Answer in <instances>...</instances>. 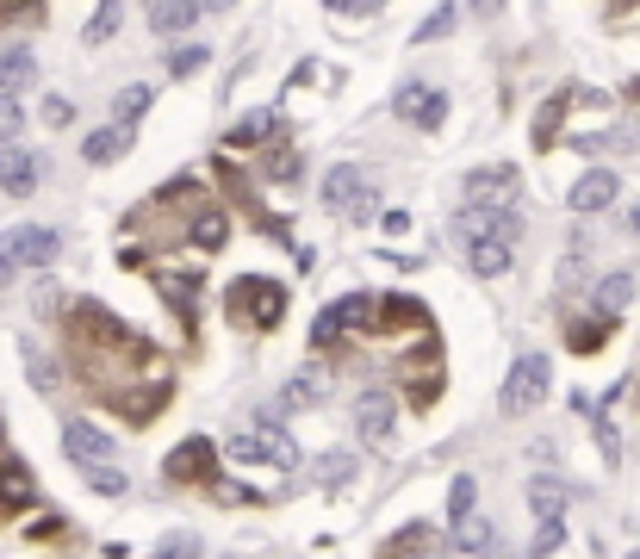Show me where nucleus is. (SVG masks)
<instances>
[{"label": "nucleus", "mask_w": 640, "mask_h": 559, "mask_svg": "<svg viewBox=\"0 0 640 559\" xmlns=\"http://www.w3.org/2000/svg\"><path fill=\"white\" fill-rule=\"evenodd\" d=\"M392 429H398V398H392V392H361V398H354V435H361V442H386Z\"/></svg>", "instance_id": "7"}, {"label": "nucleus", "mask_w": 640, "mask_h": 559, "mask_svg": "<svg viewBox=\"0 0 640 559\" xmlns=\"http://www.w3.org/2000/svg\"><path fill=\"white\" fill-rule=\"evenodd\" d=\"M349 473H354L349 454H324V461H317V485H330V491L336 485H349Z\"/></svg>", "instance_id": "30"}, {"label": "nucleus", "mask_w": 640, "mask_h": 559, "mask_svg": "<svg viewBox=\"0 0 640 559\" xmlns=\"http://www.w3.org/2000/svg\"><path fill=\"white\" fill-rule=\"evenodd\" d=\"M231 461L236 466H268V473H292V466H299V447H292V435L280 429V417H255L249 429L231 435Z\"/></svg>", "instance_id": "1"}, {"label": "nucleus", "mask_w": 640, "mask_h": 559, "mask_svg": "<svg viewBox=\"0 0 640 559\" xmlns=\"http://www.w3.org/2000/svg\"><path fill=\"white\" fill-rule=\"evenodd\" d=\"M292 174H299V155L280 150V155H274V168H268V180H292Z\"/></svg>", "instance_id": "41"}, {"label": "nucleus", "mask_w": 640, "mask_h": 559, "mask_svg": "<svg viewBox=\"0 0 640 559\" xmlns=\"http://www.w3.org/2000/svg\"><path fill=\"white\" fill-rule=\"evenodd\" d=\"M398 118H410L417 131H435L447 118V94L429 88V81H405V88H398Z\"/></svg>", "instance_id": "9"}, {"label": "nucleus", "mask_w": 640, "mask_h": 559, "mask_svg": "<svg viewBox=\"0 0 640 559\" xmlns=\"http://www.w3.org/2000/svg\"><path fill=\"white\" fill-rule=\"evenodd\" d=\"M560 113H566V100H547V106H542V125H535V143H554V131H560Z\"/></svg>", "instance_id": "35"}, {"label": "nucleus", "mask_w": 640, "mask_h": 559, "mask_svg": "<svg viewBox=\"0 0 640 559\" xmlns=\"http://www.w3.org/2000/svg\"><path fill=\"white\" fill-rule=\"evenodd\" d=\"M118 32V0H100L94 20H88V44H106Z\"/></svg>", "instance_id": "29"}, {"label": "nucleus", "mask_w": 640, "mask_h": 559, "mask_svg": "<svg viewBox=\"0 0 640 559\" xmlns=\"http://www.w3.org/2000/svg\"><path fill=\"white\" fill-rule=\"evenodd\" d=\"M566 547V522H542V528H535V540H528V554H560Z\"/></svg>", "instance_id": "31"}, {"label": "nucleus", "mask_w": 640, "mask_h": 559, "mask_svg": "<svg viewBox=\"0 0 640 559\" xmlns=\"http://www.w3.org/2000/svg\"><path fill=\"white\" fill-rule=\"evenodd\" d=\"M168 479H175V485H199V479H212V442H206V435L181 442L175 454H168Z\"/></svg>", "instance_id": "15"}, {"label": "nucleus", "mask_w": 640, "mask_h": 559, "mask_svg": "<svg viewBox=\"0 0 640 559\" xmlns=\"http://www.w3.org/2000/svg\"><path fill=\"white\" fill-rule=\"evenodd\" d=\"M69 118H75V106H69L62 94H50V100H44V125H57V131H62Z\"/></svg>", "instance_id": "39"}, {"label": "nucleus", "mask_w": 640, "mask_h": 559, "mask_svg": "<svg viewBox=\"0 0 640 559\" xmlns=\"http://www.w3.org/2000/svg\"><path fill=\"white\" fill-rule=\"evenodd\" d=\"M616 168H591V174H579V187H572V212H603V206H609V199H616Z\"/></svg>", "instance_id": "17"}, {"label": "nucleus", "mask_w": 640, "mask_h": 559, "mask_svg": "<svg viewBox=\"0 0 640 559\" xmlns=\"http://www.w3.org/2000/svg\"><path fill=\"white\" fill-rule=\"evenodd\" d=\"M57 255H62V236L50 224H13L0 236V292L13 287L25 268H50Z\"/></svg>", "instance_id": "2"}, {"label": "nucleus", "mask_w": 640, "mask_h": 559, "mask_svg": "<svg viewBox=\"0 0 640 559\" xmlns=\"http://www.w3.org/2000/svg\"><path fill=\"white\" fill-rule=\"evenodd\" d=\"M62 454L88 473V466L113 461V442H106V429H94L88 417H69V423H62Z\"/></svg>", "instance_id": "10"}, {"label": "nucleus", "mask_w": 640, "mask_h": 559, "mask_svg": "<svg viewBox=\"0 0 640 559\" xmlns=\"http://www.w3.org/2000/svg\"><path fill=\"white\" fill-rule=\"evenodd\" d=\"M199 7H206V13H224V7H231V0H199Z\"/></svg>", "instance_id": "46"}, {"label": "nucleus", "mask_w": 640, "mask_h": 559, "mask_svg": "<svg viewBox=\"0 0 640 559\" xmlns=\"http://www.w3.org/2000/svg\"><path fill=\"white\" fill-rule=\"evenodd\" d=\"M155 554H199V540H194V535H168L162 547H155Z\"/></svg>", "instance_id": "42"}, {"label": "nucleus", "mask_w": 640, "mask_h": 559, "mask_svg": "<svg viewBox=\"0 0 640 559\" xmlns=\"http://www.w3.org/2000/svg\"><path fill=\"white\" fill-rule=\"evenodd\" d=\"M447 547H454V554H498V528H491V516H479V510H461L454 528H447Z\"/></svg>", "instance_id": "13"}, {"label": "nucleus", "mask_w": 640, "mask_h": 559, "mask_svg": "<svg viewBox=\"0 0 640 559\" xmlns=\"http://www.w3.org/2000/svg\"><path fill=\"white\" fill-rule=\"evenodd\" d=\"M628 299H635V273H628V268H616L609 280H597V292H591L597 317H621V311H628Z\"/></svg>", "instance_id": "21"}, {"label": "nucleus", "mask_w": 640, "mask_h": 559, "mask_svg": "<svg viewBox=\"0 0 640 559\" xmlns=\"http://www.w3.org/2000/svg\"><path fill=\"white\" fill-rule=\"evenodd\" d=\"M324 206H330L336 218L368 224V218H380V187H373V174H361V168H330L324 174Z\"/></svg>", "instance_id": "4"}, {"label": "nucleus", "mask_w": 640, "mask_h": 559, "mask_svg": "<svg viewBox=\"0 0 640 559\" xmlns=\"http://www.w3.org/2000/svg\"><path fill=\"white\" fill-rule=\"evenodd\" d=\"M155 292L175 305L181 324H194V305H199V292H206V273H199V268H187V273H155Z\"/></svg>", "instance_id": "14"}, {"label": "nucleus", "mask_w": 640, "mask_h": 559, "mask_svg": "<svg viewBox=\"0 0 640 559\" xmlns=\"http://www.w3.org/2000/svg\"><path fill=\"white\" fill-rule=\"evenodd\" d=\"M199 13H206L199 0H150V32H162V38H181V32H194Z\"/></svg>", "instance_id": "18"}, {"label": "nucleus", "mask_w": 640, "mask_h": 559, "mask_svg": "<svg viewBox=\"0 0 640 559\" xmlns=\"http://www.w3.org/2000/svg\"><path fill=\"white\" fill-rule=\"evenodd\" d=\"M274 131H280V125H274V113H249V118H243V125L231 131V143H236V150H249V143H268Z\"/></svg>", "instance_id": "28"}, {"label": "nucleus", "mask_w": 640, "mask_h": 559, "mask_svg": "<svg viewBox=\"0 0 640 559\" xmlns=\"http://www.w3.org/2000/svg\"><path fill=\"white\" fill-rule=\"evenodd\" d=\"M324 392H330V373H324V366H305V373L287 380V405H317Z\"/></svg>", "instance_id": "24"}, {"label": "nucleus", "mask_w": 640, "mask_h": 559, "mask_svg": "<svg viewBox=\"0 0 640 559\" xmlns=\"http://www.w3.org/2000/svg\"><path fill=\"white\" fill-rule=\"evenodd\" d=\"M88 485H94V491H106V498H118V491H125V473H118L113 461H100V466H88Z\"/></svg>", "instance_id": "32"}, {"label": "nucleus", "mask_w": 640, "mask_h": 559, "mask_svg": "<svg viewBox=\"0 0 640 559\" xmlns=\"http://www.w3.org/2000/svg\"><path fill=\"white\" fill-rule=\"evenodd\" d=\"M199 62H206V50H199V44H181L175 57H168V69H175V75H194Z\"/></svg>", "instance_id": "37"}, {"label": "nucleus", "mask_w": 640, "mask_h": 559, "mask_svg": "<svg viewBox=\"0 0 640 559\" xmlns=\"http://www.w3.org/2000/svg\"><path fill=\"white\" fill-rule=\"evenodd\" d=\"M516 168H473L466 174V199H491V206H516Z\"/></svg>", "instance_id": "16"}, {"label": "nucleus", "mask_w": 640, "mask_h": 559, "mask_svg": "<svg viewBox=\"0 0 640 559\" xmlns=\"http://www.w3.org/2000/svg\"><path fill=\"white\" fill-rule=\"evenodd\" d=\"M547 386H554V361H547V354H523V361L504 373L498 405H504V417H528V410L547 398Z\"/></svg>", "instance_id": "5"}, {"label": "nucleus", "mask_w": 640, "mask_h": 559, "mask_svg": "<svg viewBox=\"0 0 640 559\" xmlns=\"http://www.w3.org/2000/svg\"><path fill=\"white\" fill-rule=\"evenodd\" d=\"M38 311H44V317H50V311H62V292H57V287H44V292H38Z\"/></svg>", "instance_id": "44"}, {"label": "nucleus", "mask_w": 640, "mask_h": 559, "mask_svg": "<svg viewBox=\"0 0 640 559\" xmlns=\"http://www.w3.org/2000/svg\"><path fill=\"white\" fill-rule=\"evenodd\" d=\"M447 510H454V516H461V510H473V479H454V491H447Z\"/></svg>", "instance_id": "40"}, {"label": "nucleus", "mask_w": 640, "mask_h": 559, "mask_svg": "<svg viewBox=\"0 0 640 559\" xmlns=\"http://www.w3.org/2000/svg\"><path fill=\"white\" fill-rule=\"evenodd\" d=\"M447 535H435V528H398V535L386 540V554H442Z\"/></svg>", "instance_id": "26"}, {"label": "nucleus", "mask_w": 640, "mask_h": 559, "mask_svg": "<svg viewBox=\"0 0 640 559\" xmlns=\"http://www.w3.org/2000/svg\"><path fill=\"white\" fill-rule=\"evenodd\" d=\"M25 361H32V386H38V392H57V373H50V361H44L38 348H25Z\"/></svg>", "instance_id": "36"}, {"label": "nucleus", "mask_w": 640, "mask_h": 559, "mask_svg": "<svg viewBox=\"0 0 640 559\" xmlns=\"http://www.w3.org/2000/svg\"><path fill=\"white\" fill-rule=\"evenodd\" d=\"M597 447H603V461H609V466H621V435H616L609 417H597Z\"/></svg>", "instance_id": "34"}, {"label": "nucleus", "mask_w": 640, "mask_h": 559, "mask_svg": "<svg viewBox=\"0 0 640 559\" xmlns=\"http://www.w3.org/2000/svg\"><path fill=\"white\" fill-rule=\"evenodd\" d=\"M20 13H38V0H0V20H20Z\"/></svg>", "instance_id": "43"}, {"label": "nucleus", "mask_w": 640, "mask_h": 559, "mask_svg": "<svg viewBox=\"0 0 640 559\" xmlns=\"http://www.w3.org/2000/svg\"><path fill=\"white\" fill-rule=\"evenodd\" d=\"M224 236H231V224H224V212H218V206H194V224H187V243H194V249H224Z\"/></svg>", "instance_id": "22"}, {"label": "nucleus", "mask_w": 640, "mask_h": 559, "mask_svg": "<svg viewBox=\"0 0 640 559\" xmlns=\"http://www.w3.org/2000/svg\"><path fill=\"white\" fill-rule=\"evenodd\" d=\"M32 503V473L20 461H0V516H13Z\"/></svg>", "instance_id": "23"}, {"label": "nucleus", "mask_w": 640, "mask_h": 559, "mask_svg": "<svg viewBox=\"0 0 640 559\" xmlns=\"http://www.w3.org/2000/svg\"><path fill=\"white\" fill-rule=\"evenodd\" d=\"M454 20H461V0H442L435 13H429L423 25H417V44H435V38H447L454 32Z\"/></svg>", "instance_id": "27"}, {"label": "nucleus", "mask_w": 640, "mask_h": 559, "mask_svg": "<svg viewBox=\"0 0 640 559\" xmlns=\"http://www.w3.org/2000/svg\"><path fill=\"white\" fill-rule=\"evenodd\" d=\"M373 324V292H349V299H336V305L317 311V324H311V348H336L349 329H368Z\"/></svg>", "instance_id": "6"}, {"label": "nucleus", "mask_w": 640, "mask_h": 559, "mask_svg": "<svg viewBox=\"0 0 640 559\" xmlns=\"http://www.w3.org/2000/svg\"><path fill=\"white\" fill-rule=\"evenodd\" d=\"M466 7H473V13H486V20H491V13H498L504 0H466Z\"/></svg>", "instance_id": "45"}, {"label": "nucleus", "mask_w": 640, "mask_h": 559, "mask_svg": "<svg viewBox=\"0 0 640 559\" xmlns=\"http://www.w3.org/2000/svg\"><path fill=\"white\" fill-rule=\"evenodd\" d=\"M628 224H635V231H640V206H635V218H628Z\"/></svg>", "instance_id": "47"}, {"label": "nucleus", "mask_w": 640, "mask_h": 559, "mask_svg": "<svg viewBox=\"0 0 640 559\" xmlns=\"http://www.w3.org/2000/svg\"><path fill=\"white\" fill-rule=\"evenodd\" d=\"M224 305H231L236 324H261V329H274L280 317H287V287H280V280H261V273H243V280L231 287V299H224Z\"/></svg>", "instance_id": "3"}, {"label": "nucleus", "mask_w": 640, "mask_h": 559, "mask_svg": "<svg viewBox=\"0 0 640 559\" xmlns=\"http://www.w3.org/2000/svg\"><path fill=\"white\" fill-rule=\"evenodd\" d=\"M131 143H137L131 118H118L113 131H94V137H88V143H81V155H88V162H118V155L131 150Z\"/></svg>", "instance_id": "20"}, {"label": "nucleus", "mask_w": 640, "mask_h": 559, "mask_svg": "<svg viewBox=\"0 0 640 559\" xmlns=\"http://www.w3.org/2000/svg\"><path fill=\"white\" fill-rule=\"evenodd\" d=\"M528 503H535V516H542V522H560L566 516V491L547 479V473H542V479H528Z\"/></svg>", "instance_id": "25"}, {"label": "nucleus", "mask_w": 640, "mask_h": 559, "mask_svg": "<svg viewBox=\"0 0 640 559\" xmlns=\"http://www.w3.org/2000/svg\"><path fill=\"white\" fill-rule=\"evenodd\" d=\"M44 180V162L32 150H13V143H0V194L7 199H32Z\"/></svg>", "instance_id": "8"}, {"label": "nucleus", "mask_w": 640, "mask_h": 559, "mask_svg": "<svg viewBox=\"0 0 640 559\" xmlns=\"http://www.w3.org/2000/svg\"><path fill=\"white\" fill-rule=\"evenodd\" d=\"M466 255V268L479 273V280H498V273L516 268V243L510 236H479V243H461Z\"/></svg>", "instance_id": "12"}, {"label": "nucleus", "mask_w": 640, "mask_h": 559, "mask_svg": "<svg viewBox=\"0 0 640 559\" xmlns=\"http://www.w3.org/2000/svg\"><path fill=\"white\" fill-rule=\"evenodd\" d=\"M32 81H38V57L25 44H7L0 50V94H25Z\"/></svg>", "instance_id": "19"}, {"label": "nucleus", "mask_w": 640, "mask_h": 559, "mask_svg": "<svg viewBox=\"0 0 640 559\" xmlns=\"http://www.w3.org/2000/svg\"><path fill=\"white\" fill-rule=\"evenodd\" d=\"M368 329H380V336H417V329H429V311L417 299H373Z\"/></svg>", "instance_id": "11"}, {"label": "nucleus", "mask_w": 640, "mask_h": 559, "mask_svg": "<svg viewBox=\"0 0 640 559\" xmlns=\"http://www.w3.org/2000/svg\"><path fill=\"white\" fill-rule=\"evenodd\" d=\"M143 106H150V88H125V94H118V118H137Z\"/></svg>", "instance_id": "38"}, {"label": "nucleus", "mask_w": 640, "mask_h": 559, "mask_svg": "<svg viewBox=\"0 0 640 559\" xmlns=\"http://www.w3.org/2000/svg\"><path fill=\"white\" fill-rule=\"evenodd\" d=\"M20 125H25L20 94H0V143H13V137H20Z\"/></svg>", "instance_id": "33"}]
</instances>
